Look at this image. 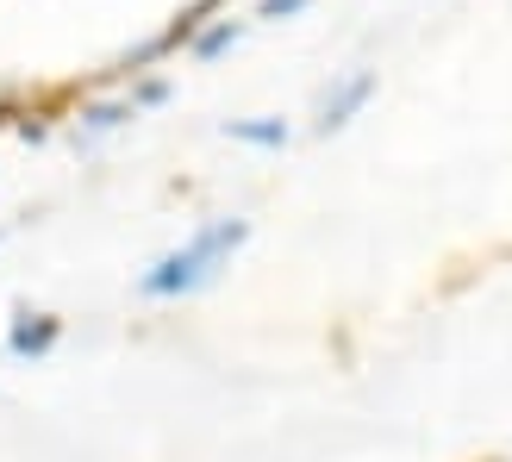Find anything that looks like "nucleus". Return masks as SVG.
<instances>
[{
    "label": "nucleus",
    "instance_id": "obj_1",
    "mask_svg": "<svg viewBox=\"0 0 512 462\" xmlns=\"http://www.w3.org/2000/svg\"><path fill=\"white\" fill-rule=\"evenodd\" d=\"M250 244V219L244 213H213L200 219L194 231L175 250H163L157 263L138 275V294L144 300H188V294H207L213 281L232 269V256Z\"/></svg>",
    "mask_w": 512,
    "mask_h": 462
},
{
    "label": "nucleus",
    "instance_id": "obj_2",
    "mask_svg": "<svg viewBox=\"0 0 512 462\" xmlns=\"http://www.w3.org/2000/svg\"><path fill=\"white\" fill-rule=\"evenodd\" d=\"M375 100V69H350V75H338V82H331L325 94H319V132L331 138V132H344V125L356 119Z\"/></svg>",
    "mask_w": 512,
    "mask_h": 462
},
{
    "label": "nucleus",
    "instance_id": "obj_3",
    "mask_svg": "<svg viewBox=\"0 0 512 462\" xmlns=\"http://www.w3.org/2000/svg\"><path fill=\"white\" fill-rule=\"evenodd\" d=\"M57 344H63V319L57 313H13L7 350L19 356V363H38V356H50Z\"/></svg>",
    "mask_w": 512,
    "mask_h": 462
},
{
    "label": "nucleus",
    "instance_id": "obj_4",
    "mask_svg": "<svg viewBox=\"0 0 512 462\" xmlns=\"http://www.w3.org/2000/svg\"><path fill=\"white\" fill-rule=\"evenodd\" d=\"M219 132L232 138V144H244V150H288L294 125H288V119H275V113H256V119H225Z\"/></svg>",
    "mask_w": 512,
    "mask_h": 462
},
{
    "label": "nucleus",
    "instance_id": "obj_5",
    "mask_svg": "<svg viewBox=\"0 0 512 462\" xmlns=\"http://www.w3.org/2000/svg\"><path fill=\"white\" fill-rule=\"evenodd\" d=\"M125 119H138L132 100H94V107H82V138H107Z\"/></svg>",
    "mask_w": 512,
    "mask_h": 462
},
{
    "label": "nucleus",
    "instance_id": "obj_6",
    "mask_svg": "<svg viewBox=\"0 0 512 462\" xmlns=\"http://www.w3.org/2000/svg\"><path fill=\"white\" fill-rule=\"evenodd\" d=\"M238 38H244V25H238V19H219V25H207V32L194 38V57H200V63H213V57H225V50H232Z\"/></svg>",
    "mask_w": 512,
    "mask_h": 462
},
{
    "label": "nucleus",
    "instance_id": "obj_7",
    "mask_svg": "<svg viewBox=\"0 0 512 462\" xmlns=\"http://www.w3.org/2000/svg\"><path fill=\"white\" fill-rule=\"evenodd\" d=\"M294 13H306V0H263L256 7V19H294Z\"/></svg>",
    "mask_w": 512,
    "mask_h": 462
}]
</instances>
